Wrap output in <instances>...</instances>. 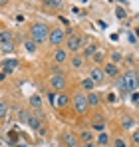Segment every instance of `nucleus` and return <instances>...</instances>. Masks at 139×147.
<instances>
[{"label":"nucleus","instance_id":"1","mask_svg":"<svg viewBox=\"0 0 139 147\" xmlns=\"http://www.w3.org/2000/svg\"><path fill=\"white\" fill-rule=\"evenodd\" d=\"M72 109L76 111V115H88L90 111V101H88V94L78 90L72 96Z\"/></svg>","mask_w":139,"mask_h":147},{"label":"nucleus","instance_id":"2","mask_svg":"<svg viewBox=\"0 0 139 147\" xmlns=\"http://www.w3.org/2000/svg\"><path fill=\"white\" fill-rule=\"evenodd\" d=\"M48 36H50V28H48L44 22H34V24H30V40L36 42L38 46H40V44H46Z\"/></svg>","mask_w":139,"mask_h":147},{"label":"nucleus","instance_id":"3","mask_svg":"<svg viewBox=\"0 0 139 147\" xmlns=\"http://www.w3.org/2000/svg\"><path fill=\"white\" fill-rule=\"evenodd\" d=\"M119 82L123 84L125 94H131V92H135V90L139 88V76H137L135 70H125V72H121Z\"/></svg>","mask_w":139,"mask_h":147},{"label":"nucleus","instance_id":"4","mask_svg":"<svg viewBox=\"0 0 139 147\" xmlns=\"http://www.w3.org/2000/svg\"><path fill=\"white\" fill-rule=\"evenodd\" d=\"M66 40H68V36H66V30H64V28L54 26V28L50 30L48 42H50V46H52L54 50H56V48H62V46H66Z\"/></svg>","mask_w":139,"mask_h":147},{"label":"nucleus","instance_id":"5","mask_svg":"<svg viewBox=\"0 0 139 147\" xmlns=\"http://www.w3.org/2000/svg\"><path fill=\"white\" fill-rule=\"evenodd\" d=\"M48 88H50L52 92H56V94L66 92V88H68V80H66V76H64V74H52L50 80H48Z\"/></svg>","mask_w":139,"mask_h":147},{"label":"nucleus","instance_id":"6","mask_svg":"<svg viewBox=\"0 0 139 147\" xmlns=\"http://www.w3.org/2000/svg\"><path fill=\"white\" fill-rule=\"evenodd\" d=\"M84 46H86V40L80 34H74V36H70L68 40H66V50H68L70 54H78Z\"/></svg>","mask_w":139,"mask_h":147},{"label":"nucleus","instance_id":"7","mask_svg":"<svg viewBox=\"0 0 139 147\" xmlns=\"http://www.w3.org/2000/svg\"><path fill=\"white\" fill-rule=\"evenodd\" d=\"M52 60H54V64H58V66H62V64L70 62V52L66 50V46H62V48H56V50H54Z\"/></svg>","mask_w":139,"mask_h":147},{"label":"nucleus","instance_id":"8","mask_svg":"<svg viewBox=\"0 0 139 147\" xmlns=\"http://www.w3.org/2000/svg\"><path fill=\"white\" fill-rule=\"evenodd\" d=\"M62 143L66 147H80L78 133H74V131H64V133H62Z\"/></svg>","mask_w":139,"mask_h":147},{"label":"nucleus","instance_id":"9","mask_svg":"<svg viewBox=\"0 0 139 147\" xmlns=\"http://www.w3.org/2000/svg\"><path fill=\"white\" fill-rule=\"evenodd\" d=\"M103 72H105V78H111V80H117L119 76H121V70H119V66L117 64H111V62H105L103 66Z\"/></svg>","mask_w":139,"mask_h":147},{"label":"nucleus","instance_id":"10","mask_svg":"<svg viewBox=\"0 0 139 147\" xmlns=\"http://www.w3.org/2000/svg\"><path fill=\"white\" fill-rule=\"evenodd\" d=\"M68 64H70V68H72L74 72H80V70L86 66V60L82 58V54H72V56H70V62H68Z\"/></svg>","mask_w":139,"mask_h":147},{"label":"nucleus","instance_id":"11","mask_svg":"<svg viewBox=\"0 0 139 147\" xmlns=\"http://www.w3.org/2000/svg\"><path fill=\"white\" fill-rule=\"evenodd\" d=\"M90 80H93L95 82V86L97 84H101L103 80H105V72H103V68L101 66H93L92 70H90V76H88Z\"/></svg>","mask_w":139,"mask_h":147},{"label":"nucleus","instance_id":"12","mask_svg":"<svg viewBox=\"0 0 139 147\" xmlns=\"http://www.w3.org/2000/svg\"><path fill=\"white\" fill-rule=\"evenodd\" d=\"M78 139H80L82 145L84 143H93L95 141V133H93L92 129H80L78 131Z\"/></svg>","mask_w":139,"mask_h":147},{"label":"nucleus","instance_id":"13","mask_svg":"<svg viewBox=\"0 0 139 147\" xmlns=\"http://www.w3.org/2000/svg\"><path fill=\"white\" fill-rule=\"evenodd\" d=\"M97 52H99L97 44H95V42H90V44H86V46L82 48V58H84V60H88V58L92 60V58L95 56V54H97Z\"/></svg>","mask_w":139,"mask_h":147},{"label":"nucleus","instance_id":"14","mask_svg":"<svg viewBox=\"0 0 139 147\" xmlns=\"http://www.w3.org/2000/svg\"><path fill=\"white\" fill-rule=\"evenodd\" d=\"M42 8L46 12H58V10L64 8V2H60V0H44L42 2Z\"/></svg>","mask_w":139,"mask_h":147},{"label":"nucleus","instance_id":"15","mask_svg":"<svg viewBox=\"0 0 139 147\" xmlns=\"http://www.w3.org/2000/svg\"><path fill=\"white\" fill-rule=\"evenodd\" d=\"M68 105H72V96H68L66 92L58 94V98H56V107H58V109H64V107H68Z\"/></svg>","mask_w":139,"mask_h":147},{"label":"nucleus","instance_id":"16","mask_svg":"<svg viewBox=\"0 0 139 147\" xmlns=\"http://www.w3.org/2000/svg\"><path fill=\"white\" fill-rule=\"evenodd\" d=\"M121 129H123V131H129V129L133 131V129H137V127H135V117H133V115H127V113L121 115Z\"/></svg>","mask_w":139,"mask_h":147},{"label":"nucleus","instance_id":"17","mask_svg":"<svg viewBox=\"0 0 139 147\" xmlns=\"http://www.w3.org/2000/svg\"><path fill=\"white\" fill-rule=\"evenodd\" d=\"M80 88H82V92L92 94V92H95V82H93V80H90V78H84V80L80 82Z\"/></svg>","mask_w":139,"mask_h":147},{"label":"nucleus","instance_id":"18","mask_svg":"<svg viewBox=\"0 0 139 147\" xmlns=\"http://www.w3.org/2000/svg\"><path fill=\"white\" fill-rule=\"evenodd\" d=\"M28 125H30V129H34V131L38 133V131L42 129V117H40V115H36V113H34V115H30Z\"/></svg>","mask_w":139,"mask_h":147},{"label":"nucleus","instance_id":"19","mask_svg":"<svg viewBox=\"0 0 139 147\" xmlns=\"http://www.w3.org/2000/svg\"><path fill=\"white\" fill-rule=\"evenodd\" d=\"M109 141H111V135H109L107 131H103V133H97V135H95V143H97L99 147L109 145Z\"/></svg>","mask_w":139,"mask_h":147},{"label":"nucleus","instance_id":"20","mask_svg":"<svg viewBox=\"0 0 139 147\" xmlns=\"http://www.w3.org/2000/svg\"><path fill=\"white\" fill-rule=\"evenodd\" d=\"M8 42H14V32L4 28V30H0V44H8Z\"/></svg>","mask_w":139,"mask_h":147},{"label":"nucleus","instance_id":"21","mask_svg":"<svg viewBox=\"0 0 139 147\" xmlns=\"http://www.w3.org/2000/svg\"><path fill=\"white\" fill-rule=\"evenodd\" d=\"M30 107L34 109V113H38V111H42V98L40 96H30Z\"/></svg>","mask_w":139,"mask_h":147},{"label":"nucleus","instance_id":"22","mask_svg":"<svg viewBox=\"0 0 139 147\" xmlns=\"http://www.w3.org/2000/svg\"><path fill=\"white\" fill-rule=\"evenodd\" d=\"M8 111H10V103L6 99H0V121H4L8 117Z\"/></svg>","mask_w":139,"mask_h":147},{"label":"nucleus","instance_id":"23","mask_svg":"<svg viewBox=\"0 0 139 147\" xmlns=\"http://www.w3.org/2000/svg\"><path fill=\"white\" fill-rule=\"evenodd\" d=\"M88 101H90V107H97L101 103V96L97 92H92V94H88Z\"/></svg>","mask_w":139,"mask_h":147},{"label":"nucleus","instance_id":"24","mask_svg":"<svg viewBox=\"0 0 139 147\" xmlns=\"http://www.w3.org/2000/svg\"><path fill=\"white\" fill-rule=\"evenodd\" d=\"M20 135L22 133H16V131H8V143L12 147H16L18 143H20Z\"/></svg>","mask_w":139,"mask_h":147},{"label":"nucleus","instance_id":"25","mask_svg":"<svg viewBox=\"0 0 139 147\" xmlns=\"http://www.w3.org/2000/svg\"><path fill=\"white\" fill-rule=\"evenodd\" d=\"M30 115H32V113H30L28 109H24V107H20V109H18V121H20V123H28Z\"/></svg>","mask_w":139,"mask_h":147},{"label":"nucleus","instance_id":"26","mask_svg":"<svg viewBox=\"0 0 139 147\" xmlns=\"http://www.w3.org/2000/svg\"><path fill=\"white\" fill-rule=\"evenodd\" d=\"M92 131L93 133H103L105 131V121H92Z\"/></svg>","mask_w":139,"mask_h":147},{"label":"nucleus","instance_id":"27","mask_svg":"<svg viewBox=\"0 0 139 147\" xmlns=\"http://www.w3.org/2000/svg\"><path fill=\"white\" fill-rule=\"evenodd\" d=\"M0 52H2V54H12V52H14V42L0 44Z\"/></svg>","mask_w":139,"mask_h":147},{"label":"nucleus","instance_id":"28","mask_svg":"<svg viewBox=\"0 0 139 147\" xmlns=\"http://www.w3.org/2000/svg\"><path fill=\"white\" fill-rule=\"evenodd\" d=\"M56 98H58V94H56V92H52V90H48L46 99H48V103H50L52 107H56Z\"/></svg>","mask_w":139,"mask_h":147},{"label":"nucleus","instance_id":"29","mask_svg":"<svg viewBox=\"0 0 139 147\" xmlns=\"http://www.w3.org/2000/svg\"><path fill=\"white\" fill-rule=\"evenodd\" d=\"M109 56H111V60H109L111 64H119V62L123 60V54H121V52H117V50H115V52H111Z\"/></svg>","mask_w":139,"mask_h":147},{"label":"nucleus","instance_id":"30","mask_svg":"<svg viewBox=\"0 0 139 147\" xmlns=\"http://www.w3.org/2000/svg\"><path fill=\"white\" fill-rule=\"evenodd\" d=\"M24 48L28 50V52H36V50H38V44L32 42V40H24Z\"/></svg>","mask_w":139,"mask_h":147},{"label":"nucleus","instance_id":"31","mask_svg":"<svg viewBox=\"0 0 139 147\" xmlns=\"http://www.w3.org/2000/svg\"><path fill=\"white\" fill-rule=\"evenodd\" d=\"M103 60H105V56H103V52H97L95 56L92 58V62L95 64V66H99V64H103Z\"/></svg>","mask_w":139,"mask_h":147},{"label":"nucleus","instance_id":"32","mask_svg":"<svg viewBox=\"0 0 139 147\" xmlns=\"http://www.w3.org/2000/svg\"><path fill=\"white\" fill-rule=\"evenodd\" d=\"M131 141H133V145H135V147H139V127L131 131Z\"/></svg>","mask_w":139,"mask_h":147},{"label":"nucleus","instance_id":"33","mask_svg":"<svg viewBox=\"0 0 139 147\" xmlns=\"http://www.w3.org/2000/svg\"><path fill=\"white\" fill-rule=\"evenodd\" d=\"M113 147H127V141L123 137H115L113 139Z\"/></svg>","mask_w":139,"mask_h":147},{"label":"nucleus","instance_id":"34","mask_svg":"<svg viewBox=\"0 0 139 147\" xmlns=\"http://www.w3.org/2000/svg\"><path fill=\"white\" fill-rule=\"evenodd\" d=\"M105 99H107V103H117V94H113V92H109V94L105 96Z\"/></svg>","mask_w":139,"mask_h":147},{"label":"nucleus","instance_id":"35","mask_svg":"<svg viewBox=\"0 0 139 147\" xmlns=\"http://www.w3.org/2000/svg\"><path fill=\"white\" fill-rule=\"evenodd\" d=\"M115 14H117V18H119V20H123V18L127 16V12H125L123 8H117V10H115Z\"/></svg>","mask_w":139,"mask_h":147},{"label":"nucleus","instance_id":"36","mask_svg":"<svg viewBox=\"0 0 139 147\" xmlns=\"http://www.w3.org/2000/svg\"><path fill=\"white\" fill-rule=\"evenodd\" d=\"M131 101L133 103H139V94H131Z\"/></svg>","mask_w":139,"mask_h":147},{"label":"nucleus","instance_id":"37","mask_svg":"<svg viewBox=\"0 0 139 147\" xmlns=\"http://www.w3.org/2000/svg\"><path fill=\"white\" fill-rule=\"evenodd\" d=\"M6 76H8V74L2 70V72H0V82H4V80H6Z\"/></svg>","mask_w":139,"mask_h":147},{"label":"nucleus","instance_id":"38","mask_svg":"<svg viewBox=\"0 0 139 147\" xmlns=\"http://www.w3.org/2000/svg\"><path fill=\"white\" fill-rule=\"evenodd\" d=\"M82 147H99V145H97V143L93 141V143H84V145H82Z\"/></svg>","mask_w":139,"mask_h":147},{"label":"nucleus","instance_id":"39","mask_svg":"<svg viewBox=\"0 0 139 147\" xmlns=\"http://www.w3.org/2000/svg\"><path fill=\"white\" fill-rule=\"evenodd\" d=\"M16 147H28V145H22V143H18V145H16Z\"/></svg>","mask_w":139,"mask_h":147},{"label":"nucleus","instance_id":"40","mask_svg":"<svg viewBox=\"0 0 139 147\" xmlns=\"http://www.w3.org/2000/svg\"><path fill=\"white\" fill-rule=\"evenodd\" d=\"M137 109H139V103H137Z\"/></svg>","mask_w":139,"mask_h":147},{"label":"nucleus","instance_id":"41","mask_svg":"<svg viewBox=\"0 0 139 147\" xmlns=\"http://www.w3.org/2000/svg\"><path fill=\"white\" fill-rule=\"evenodd\" d=\"M0 54H2V52H0Z\"/></svg>","mask_w":139,"mask_h":147}]
</instances>
